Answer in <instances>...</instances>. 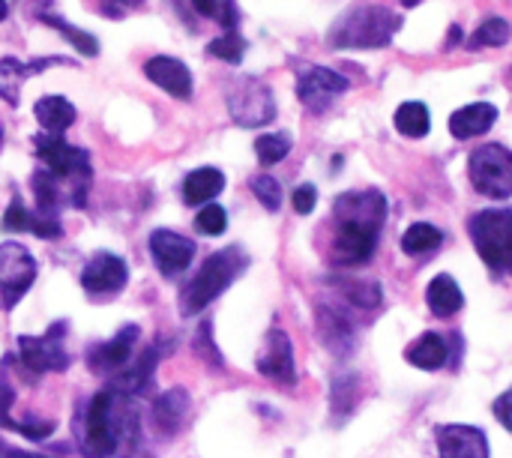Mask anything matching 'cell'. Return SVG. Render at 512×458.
<instances>
[{
    "instance_id": "6da1fadb",
    "label": "cell",
    "mask_w": 512,
    "mask_h": 458,
    "mask_svg": "<svg viewBox=\"0 0 512 458\" xmlns=\"http://www.w3.org/2000/svg\"><path fill=\"white\" fill-rule=\"evenodd\" d=\"M132 396L120 390H102L90 399V405L81 414L78 426V444L87 458H111L126 435L135 429V408L129 402Z\"/></svg>"
},
{
    "instance_id": "7a4b0ae2",
    "label": "cell",
    "mask_w": 512,
    "mask_h": 458,
    "mask_svg": "<svg viewBox=\"0 0 512 458\" xmlns=\"http://www.w3.org/2000/svg\"><path fill=\"white\" fill-rule=\"evenodd\" d=\"M399 27L402 18L393 9L363 3L333 21V27L327 30V42L330 48H387Z\"/></svg>"
},
{
    "instance_id": "3957f363",
    "label": "cell",
    "mask_w": 512,
    "mask_h": 458,
    "mask_svg": "<svg viewBox=\"0 0 512 458\" xmlns=\"http://www.w3.org/2000/svg\"><path fill=\"white\" fill-rule=\"evenodd\" d=\"M246 264H249V258L243 255V249L240 246H228V249H222V252H216V255H210L204 264H201V270L192 276V282L183 288V294H180V309H183V315H198V312H204L243 270H246Z\"/></svg>"
},
{
    "instance_id": "277c9868",
    "label": "cell",
    "mask_w": 512,
    "mask_h": 458,
    "mask_svg": "<svg viewBox=\"0 0 512 458\" xmlns=\"http://www.w3.org/2000/svg\"><path fill=\"white\" fill-rule=\"evenodd\" d=\"M471 237L483 264L501 276L512 273V210H483L471 219Z\"/></svg>"
},
{
    "instance_id": "5b68a950",
    "label": "cell",
    "mask_w": 512,
    "mask_h": 458,
    "mask_svg": "<svg viewBox=\"0 0 512 458\" xmlns=\"http://www.w3.org/2000/svg\"><path fill=\"white\" fill-rule=\"evenodd\" d=\"M36 156L45 162V171H51L57 180H63L75 192L87 195V186L93 177V165H90L87 150L66 144L60 135H36Z\"/></svg>"
},
{
    "instance_id": "8992f818",
    "label": "cell",
    "mask_w": 512,
    "mask_h": 458,
    "mask_svg": "<svg viewBox=\"0 0 512 458\" xmlns=\"http://www.w3.org/2000/svg\"><path fill=\"white\" fill-rule=\"evenodd\" d=\"M471 183L480 195L504 201L512 195V150L504 144H483L468 162Z\"/></svg>"
},
{
    "instance_id": "52a82bcc",
    "label": "cell",
    "mask_w": 512,
    "mask_h": 458,
    "mask_svg": "<svg viewBox=\"0 0 512 458\" xmlns=\"http://www.w3.org/2000/svg\"><path fill=\"white\" fill-rule=\"evenodd\" d=\"M228 114L243 129H258V126L273 123V117H276L273 90L261 78H255V75L237 78L228 87Z\"/></svg>"
},
{
    "instance_id": "ba28073f",
    "label": "cell",
    "mask_w": 512,
    "mask_h": 458,
    "mask_svg": "<svg viewBox=\"0 0 512 458\" xmlns=\"http://www.w3.org/2000/svg\"><path fill=\"white\" fill-rule=\"evenodd\" d=\"M33 279H36L33 255L15 240L0 243V297L6 309H12L30 291Z\"/></svg>"
},
{
    "instance_id": "9c48e42d",
    "label": "cell",
    "mask_w": 512,
    "mask_h": 458,
    "mask_svg": "<svg viewBox=\"0 0 512 458\" xmlns=\"http://www.w3.org/2000/svg\"><path fill=\"white\" fill-rule=\"evenodd\" d=\"M18 357L21 366L33 375L63 372L69 366V354L63 348V324H54L45 336H21Z\"/></svg>"
},
{
    "instance_id": "30bf717a",
    "label": "cell",
    "mask_w": 512,
    "mask_h": 458,
    "mask_svg": "<svg viewBox=\"0 0 512 458\" xmlns=\"http://www.w3.org/2000/svg\"><path fill=\"white\" fill-rule=\"evenodd\" d=\"M345 90H348V78L327 66H306L297 78V96L315 114H324L330 102Z\"/></svg>"
},
{
    "instance_id": "8fae6325",
    "label": "cell",
    "mask_w": 512,
    "mask_h": 458,
    "mask_svg": "<svg viewBox=\"0 0 512 458\" xmlns=\"http://www.w3.org/2000/svg\"><path fill=\"white\" fill-rule=\"evenodd\" d=\"M381 231L354 225V222H336V237H333V261L342 267H360L366 264L375 249H378Z\"/></svg>"
},
{
    "instance_id": "7c38bea8",
    "label": "cell",
    "mask_w": 512,
    "mask_h": 458,
    "mask_svg": "<svg viewBox=\"0 0 512 458\" xmlns=\"http://www.w3.org/2000/svg\"><path fill=\"white\" fill-rule=\"evenodd\" d=\"M336 222H354L381 231L387 219V198L378 189H363V192H345L333 204Z\"/></svg>"
},
{
    "instance_id": "4fadbf2b",
    "label": "cell",
    "mask_w": 512,
    "mask_h": 458,
    "mask_svg": "<svg viewBox=\"0 0 512 458\" xmlns=\"http://www.w3.org/2000/svg\"><path fill=\"white\" fill-rule=\"evenodd\" d=\"M129 282V267L120 255L114 252H96L87 267L81 270V285L87 294L105 297V294H117L123 291Z\"/></svg>"
},
{
    "instance_id": "5bb4252c",
    "label": "cell",
    "mask_w": 512,
    "mask_h": 458,
    "mask_svg": "<svg viewBox=\"0 0 512 458\" xmlns=\"http://www.w3.org/2000/svg\"><path fill=\"white\" fill-rule=\"evenodd\" d=\"M150 255L162 276H180L189 270V264L195 258V243L177 231L159 228L150 234Z\"/></svg>"
},
{
    "instance_id": "9a60e30c",
    "label": "cell",
    "mask_w": 512,
    "mask_h": 458,
    "mask_svg": "<svg viewBox=\"0 0 512 458\" xmlns=\"http://www.w3.org/2000/svg\"><path fill=\"white\" fill-rule=\"evenodd\" d=\"M144 75L165 90L174 99H192L195 90V78L189 72V66L180 57H168V54H156L144 63Z\"/></svg>"
},
{
    "instance_id": "2e32d148",
    "label": "cell",
    "mask_w": 512,
    "mask_h": 458,
    "mask_svg": "<svg viewBox=\"0 0 512 458\" xmlns=\"http://www.w3.org/2000/svg\"><path fill=\"white\" fill-rule=\"evenodd\" d=\"M258 372L276 384H294V348L285 330L273 327L258 354Z\"/></svg>"
},
{
    "instance_id": "e0dca14e",
    "label": "cell",
    "mask_w": 512,
    "mask_h": 458,
    "mask_svg": "<svg viewBox=\"0 0 512 458\" xmlns=\"http://www.w3.org/2000/svg\"><path fill=\"white\" fill-rule=\"evenodd\" d=\"M435 438L441 458H489V441L477 426H462V423L441 426Z\"/></svg>"
},
{
    "instance_id": "ac0fdd59",
    "label": "cell",
    "mask_w": 512,
    "mask_h": 458,
    "mask_svg": "<svg viewBox=\"0 0 512 458\" xmlns=\"http://www.w3.org/2000/svg\"><path fill=\"white\" fill-rule=\"evenodd\" d=\"M135 342H138V327L135 324H126L114 339H108V342H102V345H96L90 351V369L114 378L117 372H123L132 363Z\"/></svg>"
},
{
    "instance_id": "d6986e66",
    "label": "cell",
    "mask_w": 512,
    "mask_h": 458,
    "mask_svg": "<svg viewBox=\"0 0 512 458\" xmlns=\"http://www.w3.org/2000/svg\"><path fill=\"white\" fill-rule=\"evenodd\" d=\"M3 228L6 231H30L42 240H60L63 237V225L54 213H42V210H30L24 207V201L15 195L3 213Z\"/></svg>"
},
{
    "instance_id": "ffe728a7",
    "label": "cell",
    "mask_w": 512,
    "mask_h": 458,
    "mask_svg": "<svg viewBox=\"0 0 512 458\" xmlns=\"http://www.w3.org/2000/svg\"><path fill=\"white\" fill-rule=\"evenodd\" d=\"M69 60L66 57H57V54H51V57H36V60H15V57H3L0 60V96L9 102V105H18V84L21 81H27V78H33V75H39V72H45L48 66H66Z\"/></svg>"
},
{
    "instance_id": "44dd1931",
    "label": "cell",
    "mask_w": 512,
    "mask_h": 458,
    "mask_svg": "<svg viewBox=\"0 0 512 458\" xmlns=\"http://www.w3.org/2000/svg\"><path fill=\"white\" fill-rule=\"evenodd\" d=\"M495 123H498V108L489 102H474V105L459 108L450 117V132H453V138L468 141L474 135H486Z\"/></svg>"
},
{
    "instance_id": "7402d4cb",
    "label": "cell",
    "mask_w": 512,
    "mask_h": 458,
    "mask_svg": "<svg viewBox=\"0 0 512 458\" xmlns=\"http://www.w3.org/2000/svg\"><path fill=\"white\" fill-rule=\"evenodd\" d=\"M33 117H36V123L42 126L45 135H63V132L75 123L78 111H75V105H72L69 99H63V96H42V99H36V105H33Z\"/></svg>"
},
{
    "instance_id": "603a6c76",
    "label": "cell",
    "mask_w": 512,
    "mask_h": 458,
    "mask_svg": "<svg viewBox=\"0 0 512 458\" xmlns=\"http://www.w3.org/2000/svg\"><path fill=\"white\" fill-rule=\"evenodd\" d=\"M159 363V351L156 348H147L144 354H138V360H132L123 372H117L114 378V390L126 393V396H141L150 381H153V369Z\"/></svg>"
},
{
    "instance_id": "cb8c5ba5",
    "label": "cell",
    "mask_w": 512,
    "mask_h": 458,
    "mask_svg": "<svg viewBox=\"0 0 512 458\" xmlns=\"http://www.w3.org/2000/svg\"><path fill=\"white\" fill-rule=\"evenodd\" d=\"M225 189V174L219 168H198L183 180V201L189 207L195 204H210L213 198H219Z\"/></svg>"
},
{
    "instance_id": "d4e9b609",
    "label": "cell",
    "mask_w": 512,
    "mask_h": 458,
    "mask_svg": "<svg viewBox=\"0 0 512 458\" xmlns=\"http://www.w3.org/2000/svg\"><path fill=\"white\" fill-rule=\"evenodd\" d=\"M426 303H429L432 315H438V318H453V315L465 306V294H462V288L456 285L453 276L441 273V276L432 279V285H429V291H426Z\"/></svg>"
},
{
    "instance_id": "484cf974",
    "label": "cell",
    "mask_w": 512,
    "mask_h": 458,
    "mask_svg": "<svg viewBox=\"0 0 512 458\" xmlns=\"http://www.w3.org/2000/svg\"><path fill=\"white\" fill-rule=\"evenodd\" d=\"M189 417V396L186 390H168L165 396H159V402L153 405V420L165 435H174L183 429Z\"/></svg>"
},
{
    "instance_id": "4316f807",
    "label": "cell",
    "mask_w": 512,
    "mask_h": 458,
    "mask_svg": "<svg viewBox=\"0 0 512 458\" xmlns=\"http://www.w3.org/2000/svg\"><path fill=\"white\" fill-rule=\"evenodd\" d=\"M447 357H450L447 342H444V336H438V333L420 336V339L405 351V360H408L411 366H417V369H426V372H435V369L447 366Z\"/></svg>"
},
{
    "instance_id": "83f0119b",
    "label": "cell",
    "mask_w": 512,
    "mask_h": 458,
    "mask_svg": "<svg viewBox=\"0 0 512 458\" xmlns=\"http://www.w3.org/2000/svg\"><path fill=\"white\" fill-rule=\"evenodd\" d=\"M39 21L42 24H48V27H54L81 57H96L99 54V39L93 36V33H87V30H81V27H75V24H69L66 18H60V15H54V12H42L39 15Z\"/></svg>"
},
{
    "instance_id": "f1b7e54d",
    "label": "cell",
    "mask_w": 512,
    "mask_h": 458,
    "mask_svg": "<svg viewBox=\"0 0 512 458\" xmlns=\"http://www.w3.org/2000/svg\"><path fill=\"white\" fill-rule=\"evenodd\" d=\"M393 123L405 138H426L432 129L429 105L426 102H402L393 114Z\"/></svg>"
},
{
    "instance_id": "f546056e",
    "label": "cell",
    "mask_w": 512,
    "mask_h": 458,
    "mask_svg": "<svg viewBox=\"0 0 512 458\" xmlns=\"http://www.w3.org/2000/svg\"><path fill=\"white\" fill-rule=\"evenodd\" d=\"M510 36V21L501 18V15H492V18H486V21L465 39V45H468L471 51H480V48H501V45L510 42Z\"/></svg>"
},
{
    "instance_id": "4dcf8cb0",
    "label": "cell",
    "mask_w": 512,
    "mask_h": 458,
    "mask_svg": "<svg viewBox=\"0 0 512 458\" xmlns=\"http://www.w3.org/2000/svg\"><path fill=\"white\" fill-rule=\"evenodd\" d=\"M441 243H444V234L429 222H417L402 234V252H408V255H429V252L441 249Z\"/></svg>"
},
{
    "instance_id": "1f68e13d",
    "label": "cell",
    "mask_w": 512,
    "mask_h": 458,
    "mask_svg": "<svg viewBox=\"0 0 512 458\" xmlns=\"http://www.w3.org/2000/svg\"><path fill=\"white\" fill-rule=\"evenodd\" d=\"M339 294L357 306V309H378L381 306V288L375 282H360V279H336Z\"/></svg>"
},
{
    "instance_id": "d6a6232c",
    "label": "cell",
    "mask_w": 512,
    "mask_h": 458,
    "mask_svg": "<svg viewBox=\"0 0 512 458\" xmlns=\"http://www.w3.org/2000/svg\"><path fill=\"white\" fill-rule=\"evenodd\" d=\"M318 321H321V336H324V342L333 351H342L345 345H351V321L345 315H339V312L324 306L318 312Z\"/></svg>"
},
{
    "instance_id": "836d02e7",
    "label": "cell",
    "mask_w": 512,
    "mask_h": 458,
    "mask_svg": "<svg viewBox=\"0 0 512 458\" xmlns=\"http://www.w3.org/2000/svg\"><path fill=\"white\" fill-rule=\"evenodd\" d=\"M294 141L288 132H273V135H261L255 138V153H258V162L261 165H276L282 162L288 153H291Z\"/></svg>"
},
{
    "instance_id": "e575fe53",
    "label": "cell",
    "mask_w": 512,
    "mask_h": 458,
    "mask_svg": "<svg viewBox=\"0 0 512 458\" xmlns=\"http://www.w3.org/2000/svg\"><path fill=\"white\" fill-rule=\"evenodd\" d=\"M207 54L210 57H219L225 63H240L243 54H246V39L240 33H222L219 39H213L207 45Z\"/></svg>"
},
{
    "instance_id": "d590c367",
    "label": "cell",
    "mask_w": 512,
    "mask_h": 458,
    "mask_svg": "<svg viewBox=\"0 0 512 458\" xmlns=\"http://www.w3.org/2000/svg\"><path fill=\"white\" fill-rule=\"evenodd\" d=\"M195 225H198L201 234L219 237V234L228 228V213H225V207H219V204H204V207L198 210V216H195Z\"/></svg>"
},
{
    "instance_id": "8d00e7d4",
    "label": "cell",
    "mask_w": 512,
    "mask_h": 458,
    "mask_svg": "<svg viewBox=\"0 0 512 458\" xmlns=\"http://www.w3.org/2000/svg\"><path fill=\"white\" fill-rule=\"evenodd\" d=\"M252 192H255V198H258L270 213H276V210L282 207V186H279V180H273L270 174L252 177Z\"/></svg>"
},
{
    "instance_id": "74e56055",
    "label": "cell",
    "mask_w": 512,
    "mask_h": 458,
    "mask_svg": "<svg viewBox=\"0 0 512 458\" xmlns=\"http://www.w3.org/2000/svg\"><path fill=\"white\" fill-rule=\"evenodd\" d=\"M12 405H15V390L6 378H0V426L18 432V420L12 417Z\"/></svg>"
},
{
    "instance_id": "f35d334b",
    "label": "cell",
    "mask_w": 512,
    "mask_h": 458,
    "mask_svg": "<svg viewBox=\"0 0 512 458\" xmlns=\"http://www.w3.org/2000/svg\"><path fill=\"white\" fill-rule=\"evenodd\" d=\"M291 204H294V210H297L300 216H309V213L315 210V204H318V189H315L312 183L297 186L294 195H291Z\"/></svg>"
},
{
    "instance_id": "ab89813d",
    "label": "cell",
    "mask_w": 512,
    "mask_h": 458,
    "mask_svg": "<svg viewBox=\"0 0 512 458\" xmlns=\"http://www.w3.org/2000/svg\"><path fill=\"white\" fill-rule=\"evenodd\" d=\"M141 6H144V0H99V12L105 18H114V21L126 18L129 12H135Z\"/></svg>"
},
{
    "instance_id": "60d3db41",
    "label": "cell",
    "mask_w": 512,
    "mask_h": 458,
    "mask_svg": "<svg viewBox=\"0 0 512 458\" xmlns=\"http://www.w3.org/2000/svg\"><path fill=\"white\" fill-rule=\"evenodd\" d=\"M216 21L222 24L225 33H237V27H240V6H237V0H222L219 9H216Z\"/></svg>"
},
{
    "instance_id": "b9f144b4",
    "label": "cell",
    "mask_w": 512,
    "mask_h": 458,
    "mask_svg": "<svg viewBox=\"0 0 512 458\" xmlns=\"http://www.w3.org/2000/svg\"><path fill=\"white\" fill-rule=\"evenodd\" d=\"M207 339H210V324H201V330H198V339H195V348H198V351H204L201 357H207L210 363H216V366H219V363H222V357H219V348H216V345H210Z\"/></svg>"
},
{
    "instance_id": "7bdbcfd3",
    "label": "cell",
    "mask_w": 512,
    "mask_h": 458,
    "mask_svg": "<svg viewBox=\"0 0 512 458\" xmlns=\"http://www.w3.org/2000/svg\"><path fill=\"white\" fill-rule=\"evenodd\" d=\"M495 417L504 423V429H510L512 432V390H507L504 396H498V402H495Z\"/></svg>"
},
{
    "instance_id": "ee69618b",
    "label": "cell",
    "mask_w": 512,
    "mask_h": 458,
    "mask_svg": "<svg viewBox=\"0 0 512 458\" xmlns=\"http://www.w3.org/2000/svg\"><path fill=\"white\" fill-rule=\"evenodd\" d=\"M3 458H48V456H39V453H24V450H6Z\"/></svg>"
},
{
    "instance_id": "f6af8a7d",
    "label": "cell",
    "mask_w": 512,
    "mask_h": 458,
    "mask_svg": "<svg viewBox=\"0 0 512 458\" xmlns=\"http://www.w3.org/2000/svg\"><path fill=\"white\" fill-rule=\"evenodd\" d=\"M459 39H462V30H459V27H453V30H450V42H447V48L459 45Z\"/></svg>"
},
{
    "instance_id": "bcb514c9",
    "label": "cell",
    "mask_w": 512,
    "mask_h": 458,
    "mask_svg": "<svg viewBox=\"0 0 512 458\" xmlns=\"http://www.w3.org/2000/svg\"><path fill=\"white\" fill-rule=\"evenodd\" d=\"M6 15H9V3L0 0V21H6Z\"/></svg>"
},
{
    "instance_id": "7dc6e473",
    "label": "cell",
    "mask_w": 512,
    "mask_h": 458,
    "mask_svg": "<svg viewBox=\"0 0 512 458\" xmlns=\"http://www.w3.org/2000/svg\"><path fill=\"white\" fill-rule=\"evenodd\" d=\"M405 3H408V6H414V3H417V0H405Z\"/></svg>"
},
{
    "instance_id": "c3c4849f",
    "label": "cell",
    "mask_w": 512,
    "mask_h": 458,
    "mask_svg": "<svg viewBox=\"0 0 512 458\" xmlns=\"http://www.w3.org/2000/svg\"><path fill=\"white\" fill-rule=\"evenodd\" d=\"M0 458H3V447H0Z\"/></svg>"
}]
</instances>
